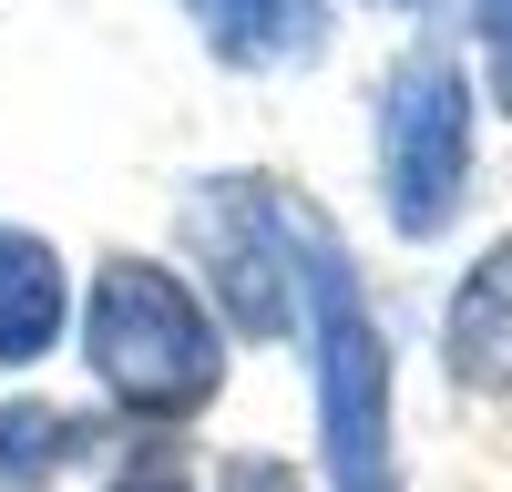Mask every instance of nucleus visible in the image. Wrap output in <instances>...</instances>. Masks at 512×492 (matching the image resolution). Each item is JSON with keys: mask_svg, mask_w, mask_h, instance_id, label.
Here are the masks:
<instances>
[{"mask_svg": "<svg viewBox=\"0 0 512 492\" xmlns=\"http://www.w3.org/2000/svg\"><path fill=\"white\" fill-rule=\"evenodd\" d=\"M72 328V277H62V246L31 236V226H0V369H31L52 359Z\"/></svg>", "mask_w": 512, "mask_h": 492, "instance_id": "7", "label": "nucleus"}, {"mask_svg": "<svg viewBox=\"0 0 512 492\" xmlns=\"http://www.w3.org/2000/svg\"><path fill=\"white\" fill-rule=\"evenodd\" d=\"M103 492H195V472H175V462H123Z\"/></svg>", "mask_w": 512, "mask_h": 492, "instance_id": "10", "label": "nucleus"}, {"mask_svg": "<svg viewBox=\"0 0 512 492\" xmlns=\"http://www.w3.org/2000/svg\"><path fill=\"white\" fill-rule=\"evenodd\" d=\"M482 164V93L451 52H410L379 82V205L410 246H441L472 205Z\"/></svg>", "mask_w": 512, "mask_h": 492, "instance_id": "3", "label": "nucleus"}, {"mask_svg": "<svg viewBox=\"0 0 512 492\" xmlns=\"http://www.w3.org/2000/svg\"><path fill=\"white\" fill-rule=\"evenodd\" d=\"M308 369H318V451H328V492H400V441H390V339L379 308L349 267V246L328 236V216L308 205Z\"/></svg>", "mask_w": 512, "mask_h": 492, "instance_id": "2", "label": "nucleus"}, {"mask_svg": "<svg viewBox=\"0 0 512 492\" xmlns=\"http://www.w3.org/2000/svg\"><path fill=\"white\" fill-rule=\"evenodd\" d=\"M103 451L93 410H62V400H0V492H52L72 462Z\"/></svg>", "mask_w": 512, "mask_h": 492, "instance_id": "8", "label": "nucleus"}, {"mask_svg": "<svg viewBox=\"0 0 512 492\" xmlns=\"http://www.w3.org/2000/svg\"><path fill=\"white\" fill-rule=\"evenodd\" d=\"M82 359H93V380L123 421L185 431L226 390V318L164 257H103L93 298H82Z\"/></svg>", "mask_w": 512, "mask_h": 492, "instance_id": "1", "label": "nucleus"}, {"mask_svg": "<svg viewBox=\"0 0 512 492\" xmlns=\"http://www.w3.org/2000/svg\"><path fill=\"white\" fill-rule=\"evenodd\" d=\"M226 72H308L338 41V0H175Z\"/></svg>", "mask_w": 512, "mask_h": 492, "instance_id": "6", "label": "nucleus"}, {"mask_svg": "<svg viewBox=\"0 0 512 492\" xmlns=\"http://www.w3.org/2000/svg\"><path fill=\"white\" fill-rule=\"evenodd\" d=\"M441 380L461 400H512V236H492L441 298Z\"/></svg>", "mask_w": 512, "mask_h": 492, "instance_id": "5", "label": "nucleus"}, {"mask_svg": "<svg viewBox=\"0 0 512 492\" xmlns=\"http://www.w3.org/2000/svg\"><path fill=\"white\" fill-rule=\"evenodd\" d=\"M390 11H420V0H390Z\"/></svg>", "mask_w": 512, "mask_h": 492, "instance_id": "12", "label": "nucleus"}, {"mask_svg": "<svg viewBox=\"0 0 512 492\" xmlns=\"http://www.w3.org/2000/svg\"><path fill=\"white\" fill-rule=\"evenodd\" d=\"M216 492H308V472L277 462V451H236V462L216 472Z\"/></svg>", "mask_w": 512, "mask_h": 492, "instance_id": "9", "label": "nucleus"}, {"mask_svg": "<svg viewBox=\"0 0 512 492\" xmlns=\"http://www.w3.org/2000/svg\"><path fill=\"white\" fill-rule=\"evenodd\" d=\"M185 246L205 267V308L226 318V339H297L308 308V205L267 175H216L185 195Z\"/></svg>", "mask_w": 512, "mask_h": 492, "instance_id": "4", "label": "nucleus"}, {"mask_svg": "<svg viewBox=\"0 0 512 492\" xmlns=\"http://www.w3.org/2000/svg\"><path fill=\"white\" fill-rule=\"evenodd\" d=\"M482 52H492V103L512 113V21H502V31H482Z\"/></svg>", "mask_w": 512, "mask_h": 492, "instance_id": "11", "label": "nucleus"}]
</instances>
